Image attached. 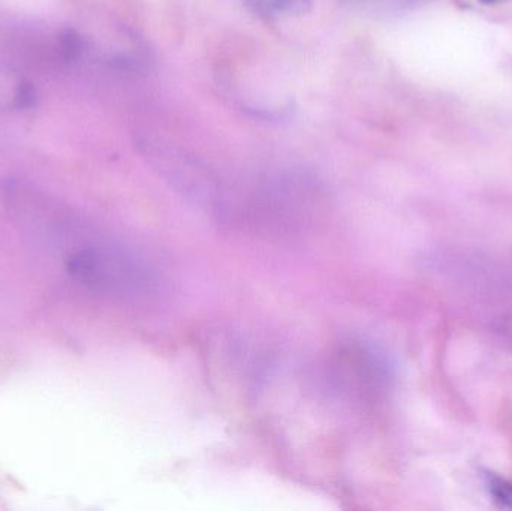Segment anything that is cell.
<instances>
[{"label": "cell", "instance_id": "cell-1", "mask_svg": "<svg viewBox=\"0 0 512 511\" xmlns=\"http://www.w3.org/2000/svg\"><path fill=\"white\" fill-rule=\"evenodd\" d=\"M68 270L92 291L120 299L147 300L159 296L162 278L147 261L105 246H89L69 257Z\"/></svg>", "mask_w": 512, "mask_h": 511}, {"label": "cell", "instance_id": "cell-2", "mask_svg": "<svg viewBox=\"0 0 512 511\" xmlns=\"http://www.w3.org/2000/svg\"><path fill=\"white\" fill-rule=\"evenodd\" d=\"M384 381V363L363 342H343L325 365L324 384L328 392L357 404L372 398Z\"/></svg>", "mask_w": 512, "mask_h": 511}, {"label": "cell", "instance_id": "cell-3", "mask_svg": "<svg viewBox=\"0 0 512 511\" xmlns=\"http://www.w3.org/2000/svg\"><path fill=\"white\" fill-rule=\"evenodd\" d=\"M487 488L495 503L501 509L512 510V482L504 477L487 476Z\"/></svg>", "mask_w": 512, "mask_h": 511}, {"label": "cell", "instance_id": "cell-4", "mask_svg": "<svg viewBox=\"0 0 512 511\" xmlns=\"http://www.w3.org/2000/svg\"><path fill=\"white\" fill-rule=\"evenodd\" d=\"M259 8L279 14H303L309 11L312 0H252Z\"/></svg>", "mask_w": 512, "mask_h": 511}, {"label": "cell", "instance_id": "cell-5", "mask_svg": "<svg viewBox=\"0 0 512 511\" xmlns=\"http://www.w3.org/2000/svg\"><path fill=\"white\" fill-rule=\"evenodd\" d=\"M59 48L65 60H75L83 53V39L75 30L68 29L60 35Z\"/></svg>", "mask_w": 512, "mask_h": 511}, {"label": "cell", "instance_id": "cell-6", "mask_svg": "<svg viewBox=\"0 0 512 511\" xmlns=\"http://www.w3.org/2000/svg\"><path fill=\"white\" fill-rule=\"evenodd\" d=\"M496 338L501 342L502 347L512 351V309L502 314L493 324Z\"/></svg>", "mask_w": 512, "mask_h": 511}, {"label": "cell", "instance_id": "cell-7", "mask_svg": "<svg viewBox=\"0 0 512 511\" xmlns=\"http://www.w3.org/2000/svg\"><path fill=\"white\" fill-rule=\"evenodd\" d=\"M36 89L29 81H23L15 92V105L21 110H30L36 105Z\"/></svg>", "mask_w": 512, "mask_h": 511}, {"label": "cell", "instance_id": "cell-8", "mask_svg": "<svg viewBox=\"0 0 512 511\" xmlns=\"http://www.w3.org/2000/svg\"><path fill=\"white\" fill-rule=\"evenodd\" d=\"M486 2H499V0H486Z\"/></svg>", "mask_w": 512, "mask_h": 511}]
</instances>
